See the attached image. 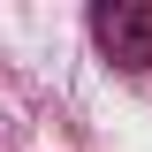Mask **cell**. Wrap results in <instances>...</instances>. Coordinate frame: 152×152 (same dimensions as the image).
Here are the masks:
<instances>
[{
	"mask_svg": "<svg viewBox=\"0 0 152 152\" xmlns=\"http://www.w3.org/2000/svg\"><path fill=\"white\" fill-rule=\"evenodd\" d=\"M91 38L114 69H152V0H99Z\"/></svg>",
	"mask_w": 152,
	"mask_h": 152,
	"instance_id": "1",
	"label": "cell"
}]
</instances>
